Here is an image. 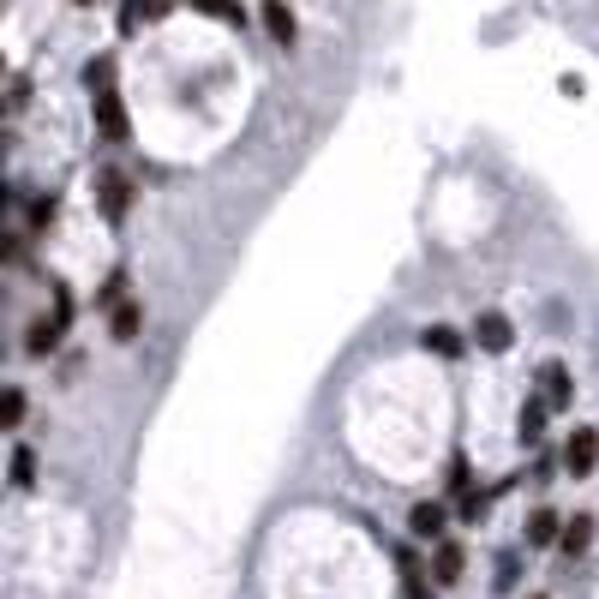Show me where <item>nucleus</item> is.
I'll use <instances>...</instances> for the list:
<instances>
[{"label": "nucleus", "instance_id": "f257e3e1", "mask_svg": "<svg viewBox=\"0 0 599 599\" xmlns=\"http://www.w3.org/2000/svg\"><path fill=\"white\" fill-rule=\"evenodd\" d=\"M96 210H102L108 222H126V210H132V180H126L120 168H96Z\"/></svg>", "mask_w": 599, "mask_h": 599}, {"label": "nucleus", "instance_id": "f03ea898", "mask_svg": "<svg viewBox=\"0 0 599 599\" xmlns=\"http://www.w3.org/2000/svg\"><path fill=\"white\" fill-rule=\"evenodd\" d=\"M474 348H486V354H510V348H516V324H510V312H480V318H474Z\"/></svg>", "mask_w": 599, "mask_h": 599}, {"label": "nucleus", "instance_id": "7ed1b4c3", "mask_svg": "<svg viewBox=\"0 0 599 599\" xmlns=\"http://www.w3.org/2000/svg\"><path fill=\"white\" fill-rule=\"evenodd\" d=\"M408 528H414V540H450V504H438V498H420L414 510H408Z\"/></svg>", "mask_w": 599, "mask_h": 599}, {"label": "nucleus", "instance_id": "20e7f679", "mask_svg": "<svg viewBox=\"0 0 599 599\" xmlns=\"http://www.w3.org/2000/svg\"><path fill=\"white\" fill-rule=\"evenodd\" d=\"M564 468H570L576 480H588V474L599 468V432L594 426H576V432L564 438Z\"/></svg>", "mask_w": 599, "mask_h": 599}, {"label": "nucleus", "instance_id": "39448f33", "mask_svg": "<svg viewBox=\"0 0 599 599\" xmlns=\"http://www.w3.org/2000/svg\"><path fill=\"white\" fill-rule=\"evenodd\" d=\"M540 390H546L540 402H546L552 414H564V408L576 402V378H570V366H564V360H546V366H540Z\"/></svg>", "mask_w": 599, "mask_h": 599}, {"label": "nucleus", "instance_id": "423d86ee", "mask_svg": "<svg viewBox=\"0 0 599 599\" xmlns=\"http://www.w3.org/2000/svg\"><path fill=\"white\" fill-rule=\"evenodd\" d=\"M96 132H102L108 144H126V132H132V120H126V102H120L114 90H96Z\"/></svg>", "mask_w": 599, "mask_h": 599}, {"label": "nucleus", "instance_id": "0eeeda50", "mask_svg": "<svg viewBox=\"0 0 599 599\" xmlns=\"http://www.w3.org/2000/svg\"><path fill=\"white\" fill-rule=\"evenodd\" d=\"M462 570H468L462 540H438V546H432V582H438V588H456V582H462Z\"/></svg>", "mask_w": 599, "mask_h": 599}, {"label": "nucleus", "instance_id": "6e6552de", "mask_svg": "<svg viewBox=\"0 0 599 599\" xmlns=\"http://www.w3.org/2000/svg\"><path fill=\"white\" fill-rule=\"evenodd\" d=\"M396 570H402V599H438L432 570H420V558H414L408 546H396Z\"/></svg>", "mask_w": 599, "mask_h": 599}, {"label": "nucleus", "instance_id": "1a4fd4ad", "mask_svg": "<svg viewBox=\"0 0 599 599\" xmlns=\"http://www.w3.org/2000/svg\"><path fill=\"white\" fill-rule=\"evenodd\" d=\"M264 30H270L276 48H294V42H300V18H294V6H288V0H264Z\"/></svg>", "mask_w": 599, "mask_h": 599}, {"label": "nucleus", "instance_id": "9d476101", "mask_svg": "<svg viewBox=\"0 0 599 599\" xmlns=\"http://www.w3.org/2000/svg\"><path fill=\"white\" fill-rule=\"evenodd\" d=\"M450 480H456V510H462V522H480V516H486V492L468 480V462H462V456H456Z\"/></svg>", "mask_w": 599, "mask_h": 599}, {"label": "nucleus", "instance_id": "9b49d317", "mask_svg": "<svg viewBox=\"0 0 599 599\" xmlns=\"http://www.w3.org/2000/svg\"><path fill=\"white\" fill-rule=\"evenodd\" d=\"M426 354H438V360H462L468 354V336L462 330H450V324H426Z\"/></svg>", "mask_w": 599, "mask_h": 599}, {"label": "nucleus", "instance_id": "f8f14e48", "mask_svg": "<svg viewBox=\"0 0 599 599\" xmlns=\"http://www.w3.org/2000/svg\"><path fill=\"white\" fill-rule=\"evenodd\" d=\"M522 540H528V546H558V540H564V516L540 504V510L528 516V528H522Z\"/></svg>", "mask_w": 599, "mask_h": 599}, {"label": "nucleus", "instance_id": "ddd939ff", "mask_svg": "<svg viewBox=\"0 0 599 599\" xmlns=\"http://www.w3.org/2000/svg\"><path fill=\"white\" fill-rule=\"evenodd\" d=\"M594 534H599L594 516H570V522H564V540H558L564 558H588V552H594Z\"/></svg>", "mask_w": 599, "mask_h": 599}, {"label": "nucleus", "instance_id": "4468645a", "mask_svg": "<svg viewBox=\"0 0 599 599\" xmlns=\"http://www.w3.org/2000/svg\"><path fill=\"white\" fill-rule=\"evenodd\" d=\"M60 330H66L60 318H36V324H30V336H24V354L48 360V354H54V342H60Z\"/></svg>", "mask_w": 599, "mask_h": 599}, {"label": "nucleus", "instance_id": "2eb2a0df", "mask_svg": "<svg viewBox=\"0 0 599 599\" xmlns=\"http://www.w3.org/2000/svg\"><path fill=\"white\" fill-rule=\"evenodd\" d=\"M546 420H552V408H546L540 396H528V402H522V420H516L522 444H540V438H546Z\"/></svg>", "mask_w": 599, "mask_h": 599}, {"label": "nucleus", "instance_id": "dca6fc26", "mask_svg": "<svg viewBox=\"0 0 599 599\" xmlns=\"http://www.w3.org/2000/svg\"><path fill=\"white\" fill-rule=\"evenodd\" d=\"M138 324H144L138 300H120V306H108V330H114L120 342H132V336H138Z\"/></svg>", "mask_w": 599, "mask_h": 599}, {"label": "nucleus", "instance_id": "f3484780", "mask_svg": "<svg viewBox=\"0 0 599 599\" xmlns=\"http://www.w3.org/2000/svg\"><path fill=\"white\" fill-rule=\"evenodd\" d=\"M24 414H30V402H24V390H18V384H6V390H0V432H12V426H24Z\"/></svg>", "mask_w": 599, "mask_h": 599}, {"label": "nucleus", "instance_id": "a211bd4d", "mask_svg": "<svg viewBox=\"0 0 599 599\" xmlns=\"http://www.w3.org/2000/svg\"><path fill=\"white\" fill-rule=\"evenodd\" d=\"M174 0H126V12H120V30H138L144 18H162Z\"/></svg>", "mask_w": 599, "mask_h": 599}, {"label": "nucleus", "instance_id": "6ab92c4d", "mask_svg": "<svg viewBox=\"0 0 599 599\" xmlns=\"http://www.w3.org/2000/svg\"><path fill=\"white\" fill-rule=\"evenodd\" d=\"M186 6H198V12H210V18H222V24H246V6H240V0H186Z\"/></svg>", "mask_w": 599, "mask_h": 599}, {"label": "nucleus", "instance_id": "aec40b11", "mask_svg": "<svg viewBox=\"0 0 599 599\" xmlns=\"http://www.w3.org/2000/svg\"><path fill=\"white\" fill-rule=\"evenodd\" d=\"M54 222V198H30V228H48Z\"/></svg>", "mask_w": 599, "mask_h": 599}, {"label": "nucleus", "instance_id": "412c9836", "mask_svg": "<svg viewBox=\"0 0 599 599\" xmlns=\"http://www.w3.org/2000/svg\"><path fill=\"white\" fill-rule=\"evenodd\" d=\"M12 480H18V486L30 480V450H18V456H12Z\"/></svg>", "mask_w": 599, "mask_h": 599}, {"label": "nucleus", "instance_id": "4be33fe9", "mask_svg": "<svg viewBox=\"0 0 599 599\" xmlns=\"http://www.w3.org/2000/svg\"><path fill=\"white\" fill-rule=\"evenodd\" d=\"M72 6H96V0H72Z\"/></svg>", "mask_w": 599, "mask_h": 599}, {"label": "nucleus", "instance_id": "5701e85b", "mask_svg": "<svg viewBox=\"0 0 599 599\" xmlns=\"http://www.w3.org/2000/svg\"><path fill=\"white\" fill-rule=\"evenodd\" d=\"M0 204H6V186H0Z\"/></svg>", "mask_w": 599, "mask_h": 599}, {"label": "nucleus", "instance_id": "b1692460", "mask_svg": "<svg viewBox=\"0 0 599 599\" xmlns=\"http://www.w3.org/2000/svg\"><path fill=\"white\" fill-rule=\"evenodd\" d=\"M0 72H6V60H0Z\"/></svg>", "mask_w": 599, "mask_h": 599}, {"label": "nucleus", "instance_id": "393cba45", "mask_svg": "<svg viewBox=\"0 0 599 599\" xmlns=\"http://www.w3.org/2000/svg\"><path fill=\"white\" fill-rule=\"evenodd\" d=\"M534 599H546V594H534Z\"/></svg>", "mask_w": 599, "mask_h": 599}]
</instances>
